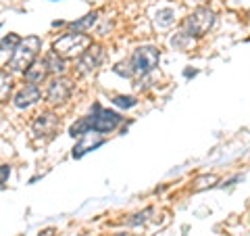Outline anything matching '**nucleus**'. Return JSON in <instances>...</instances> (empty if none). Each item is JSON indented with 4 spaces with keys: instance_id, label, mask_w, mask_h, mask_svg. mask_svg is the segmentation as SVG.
Returning a JSON list of instances; mask_svg holds the SVG:
<instances>
[{
    "instance_id": "0eeeda50",
    "label": "nucleus",
    "mask_w": 250,
    "mask_h": 236,
    "mask_svg": "<svg viewBox=\"0 0 250 236\" xmlns=\"http://www.w3.org/2000/svg\"><path fill=\"white\" fill-rule=\"evenodd\" d=\"M59 117L54 115L52 111H44L40 113L34 119V125H31V132H34V136L38 140H50L54 134L59 130Z\"/></svg>"
},
{
    "instance_id": "b1692460",
    "label": "nucleus",
    "mask_w": 250,
    "mask_h": 236,
    "mask_svg": "<svg viewBox=\"0 0 250 236\" xmlns=\"http://www.w3.org/2000/svg\"><path fill=\"white\" fill-rule=\"evenodd\" d=\"M54 234H57V230H54V228H48V230L40 232V236H54Z\"/></svg>"
},
{
    "instance_id": "5701e85b",
    "label": "nucleus",
    "mask_w": 250,
    "mask_h": 236,
    "mask_svg": "<svg viewBox=\"0 0 250 236\" xmlns=\"http://www.w3.org/2000/svg\"><path fill=\"white\" fill-rule=\"evenodd\" d=\"M9 176H11V165H0V186H4Z\"/></svg>"
},
{
    "instance_id": "dca6fc26",
    "label": "nucleus",
    "mask_w": 250,
    "mask_h": 236,
    "mask_svg": "<svg viewBox=\"0 0 250 236\" xmlns=\"http://www.w3.org/2000/svg\"><path fill=\"white\" fill-rule=\"evenodd\" d=\"M173 21H175V13L171 9H161L159 13H156V17H154L156 27H169Z\"/></svg>"
},
{
    "instance_id": "4be33fe9",
    "label": "nucleus",
    "mask_w": 250,
    "mask_h": 236,
    "mask_svg": "<svg viewBox=\"0 0 250 236\" xmlns=\"http://www.w3.org/2000/svg\"><path fill=\"white\" fill-rule=\"evenodd\" d=\"M115 73L125 75V77H131V75H134V71H131V65H129V61H127V63H119V65L115 67Z\"/></svg>"
},
{
    "instance_id": "f3484780",
    "label": "nucleus",
    "mask_w": 250,
    "mask_h": 236,
    "mask_svg": "<svg viewBox=\"0 0 250 236\" xmlns=\"http://www.w3.org/2000/svg\"><path fill=\"white\" fill-rule=\"evenodd\" d=\"M11 90H13V80H11V75L4 73V71H0V103L9 98Z\"/></svg>"
},
{
    "instance_id": "f03ea898",
    "label": "nucleus",
    "mask_w": 250,
    "mask_h": 236,
    "mask_svg": "<svg viewBox=\"0 0 250 236\" xmlns=\"http://www.w3.org/2000/svg\"><path fill=\"white\" fill-rule=\"evenodd\" d=\"M92 44V38L88 34H80V31H69L62 34L57 42H54L52 50L61 54L62 59H77L80 54Z\"/></svg>"
},
{
    "instance_id": "ddd939ff",
    "label": "nucleus",
    "mask_w": 250,
    "mask_h": 236,
    "mask_svg": "<svg viewBox=\"0 0 250 236\" xmlns=\"http://www.w3.org/2000/svg\"><path fill=\"white\" fill-rule=\"evenodd\" d=\"M85 134H92L88 117H82V119H77L71 125V128H69V136H73V138H82V136H85Z\"/></svg>"
},
{
    "instance_id": "f257e3e1",
    "label": "nucleus",
    "mask_w": 250,
    "mask_h": 236,
    "mask_svg": "<svg viewBox=\"0 0 250 236\" xmlns=\"http://www.w3.org/2000/svg\"><path fill=\"white\" fill-rule=\"evenodd\" d=\"M42 50V38L38 36H27L25 40L17 44L9 59V69L11 71H25V69L38 59V52Z\"/></svg>"
},
{
    "instance_id": "9b49d317",
    "label": "nucleus",
    "mask_w": 250,
    "mask_h": 236,
    "mask_svg": "<svg viewBox=\"0 0 250 236\" xmlns=\"http://www.w3.org/2000/svg\"><path fill=\"white\" fill-rule=\"evenodd\" d=\"M42 63H44V67H46V71H48V73L62 75L67 71V59H62L61 54H57L54 50L46 54V57L42 59Z\"/></svg>"
},
{
    "instance_id": "39448f33",
    "label": "nucleus",
    "mask_w": 250,
    "mask_h": 236,
    "mask_svg": "<svg viewBox=\"0 0 250 236\" xmlns=\"http://www.w3.org/2000/svg\"><path fill=\"white\" fill-rule=\"evenodd\" d=\"M90 119V130L96 134H108L113 132L117 125L121 123V115L117 111H108V109H103L100 105H94L92 113L88 115Z\"/></svg>"
},
{
    "instance_id": "1a4fd4ad",
    "label": "nucleus",
    "mask_w": 250,
    "mask_h": 236,
    "mask_svg": "<svg viewBox=\"0 0 250 236\" xmlns=\"http://www.w3.org/2000/svg\"><path fill=\"white\" fill-rule=\"evenodd\" d=\"M42 98V90H40V86H34V84H25L23 88L15 94V98H13V105L17 107V109H27L31 105H36L38 100Z\"/></svg>"
},
{
    "instance_id": "f8f14e48",
    "label": "nucleus",
    "mask_w": 250,
    "mask_h": 236,
    "mask_svg": "<svg viewBox=\"0 0 250 236\" xmlns=\"http://www.w3.org/2000/svg\"><path fill=\"white\" fill-rule=\"evenodd\" d=\"M98 21V13H88L83 15L82 19H77L71 23V31H80V34H85V31H90L94 25H96Z\"/></svg>"
},
{
    "instance_id": "4468645a",
    "label": "nucleus",
    "mask_w": 250,
    "mask_h": 236,
    "mask_svg": "<svg viewBox=\"0 0 250 236\" xmlns=\"http://www.w3.org/2000/svg\"><path fill=\"white\" fill-rule=\"evenodd\" d=\"M83 138H85V140H82V142L73 148V157H75V159H80V157H83L88 151H92V148H96V146H100V144L104 142L103 138H98V140H94V142H90V140H88V134H85Z\"/></svg>"
},
{
    "instance_id": "20e7f679",
    "label": "nucleus",
    "mask_w": 250,
    "mask_h": 236,
    "mask_svg": "<svg viewBox=\"0 0 250 236\" xmlns=\"http://www.w3.org/2000/svg\"><path fill=\"white\" fill-rule=\"evenodd\" d=\"M159 61H161L159 48H154V46H140V48L131 54L129 65H131L134 75H148L159 65Z\"/></svg>"
},
{
    "instance_id": "2eb2a0df",
    "label": "nucleus",
    "mask_w": 250,
    "mask_h": 236,
    "mask_svg": "<svg viewBox=\"0 0 250 236\" xmlns=\"http://www.w3.org/2000/svg\"><path fill=\"white\" fill-rule=\"evenodd\" d=\"M192 44H194V38L188 36L186 31H179V34H175L173 38H171V46L177 48V50H188Z\"/></svg>"
},
{
    "instance_id": "412c9836",
    "label": "nucleus",
    "mask_w": 250,
    "mask_h": 236,
    "mask_svg": "<svg viewBox=\"0 0 250 236\" xmlns=\"http://www.w3.org/2000/svg\"><path fill=\"white\" fill-rule=\"evenodd\" d=\"M217 182V176H202L196 180V186H194V190H202V188H207V186H213Z\"/></svg>"
},
{
    "instance_id": "aec40b11",
    "label": "nucleus",
    "mask_w": 250,
    "mask_h": 236,
    "mask_svg": "<svg viewBox=\"0 0 250 236\" xmlns=\"http://www.w3.org/2000/svg\"><path fill=\"white\" fill-rule=\"evenodd\" d=\"M113 103H115L117 107H121V109H131V107L138 105V100H136L134 96H117Z\"/></svg>"
},
{
    "instance_id": "6e6552de",
    "label": "nucleus",
    "mask_w": 250,
    "mask_h": 236,
    "mask_svg": "<svg viewBox=\"0 0 250 236\" xmlns=\"http://www.w3.org/2000/svg\"><path fill=\"white\" fill-rule=\"evenodd\" d=\"M71 92H73L71 80H67V77H54L48 84V88H46V100L50 105H62L69 100Z\"/></svg>"
},
{
    "instance_id": "a211bd4d",
    "label": "nucleus",
    "mask_w": 250,
    "mask_h": 236,
    "mask_svg": "<svg viewBox=\"0 0 250 236\" xmlns=\"http://www.w3.org/2000/svg\"><path fill=\"white\" fill-rule=\"evenodd\" d=\"M21 42V38L17 34H9V36H4L2 40H0V50H4V52H13L15 48H17V44Z\"/></svg>"
},
{
    "instance_id": "6ab92c4d",
    "label": "nucleus",
    "mask_w": 250,
    "mask_h": 236,
    "mask_svg": "<svg viewBox=\"0 0 250 236\" xmlns=\"http://www.w3.org/2000/svg\"><path fill=\"white\" fill-rule=\"evenodd\" d=\"M152 215V209H144L142 213H136V215H131V219H129V226H140V224H146L148 222V217Z\"/></svg>"
},
{
    "instance_id": "9d476101",
    "label": "nucleus",
    "mask_w": 250,
    "mask_h": 236,
    "mask_svg": "<svg viewBox=\"0 0 250 236\" xmlns=\"http://www.w3.org/2000/svg\"><path fill=\"white\" fill-rule=\"evenodd\" d=\"M23 75H25V82L27 84H34V86H40L44 80H46V75H48V71H46V67H44V63L42 61H34L31 65L23 71Z\"/></svg>"
},
{
    "instance_id": "7ed1b4c3",
    "label": "nucleus",
    "mask_w": 250,
    "mask_h": 236,
    "mask_svg": "<svg viewBox=\"0 0 250 236\" xmlns=\"http://www.w3.org/2000/svg\"><path fill=\"white\" fill-rule=\"evenodd\" d=\"M215 25V13L208 6H198L190 17L184 21V31L192 38H200Z\"/></svg>"
},
{
    "instance_id": "423d86ee",
    "label": "nucleus",
    "mask_w": 250,
    "mask_h": 236,
    "mask_svg": "<svg viewBox=\"0 0 250 236\" xmlns=\"http://www.w3.org/2000/svg\"><path fill=\"white\" fill-rule=\"evenodd\" d=\"M104 59V50L103 46L98 44H90L80 57H77V73L80 75H88V73H94L96 69L100 67V63Z\"/></svg>"
}]
</instances>
